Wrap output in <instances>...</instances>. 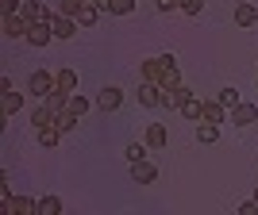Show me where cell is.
<instances>
[{
    "label": "cell",
    "mask_w": 258,
    "mask_h": 215,
    "mask_svg": "<svg viewBox=\"0 0 258 215\" xmlns=\"http://www.w3.org/2000/svg\"><path fill=\"white\" fill-rule=\"evenodd\" d=\"M54 88L66 92V96H74V92H77V73H74V69H58V73H54Z\"/></svg>",
    "instance_id": "8fae6325"
},
{
    "label": "cell",
    "mask_w": 258,
    "mask_h": 215,
    "mask_svg": "<svg viewBox=\"0 0 258 215\" xmlns=\"http://www.w3.org/2000/svg\"><path fill=\"white\" fill-rule=\"evenodd\" d=\"M97 20H100V8L93 4V0H85V4H81V12H77V23H81V27H93Z\"/></svg>",
    "instance_id": "9a60e30c"
},
{
    "label": "cell",
    "mask_w": 258,
    "mask_h": 215,
    "mask_svg": "<svg viewBox=\"0 0 258 215\" xmlns=\"http://www.w3.org/2000/svg\"><path fill=\"white\" fill-rule=\"evenodd\" d=\"M181 116H185V119H201V96H193V100H189V104L181 108Z\"/></svg>",
    "instance_id": "83f0119b"
},
{
    "label": "cell",
    "mask_w": 258,
    "mask_h": 215,
    "mask_svg": "<svg viewBox=\"0 0 258 215\" xmlns=\"http://www.w3.org/2000/svg\"><path fill=\"white\" fill-rule=\"evenodd\" d=\"M77 119H81V116H77L74 108H66V112H58V116H54V123H58L62 131H74V127H77Z\"/></svg>",
    "instance_id": "d6986e66"
},
{
    "label": "cell",
    "mask_w": 258,
    "mask_h": 215,
    "mask_svg": "<svg viewBox=\"0 0 258 215\" xmlns=\"http://www.w3.org/2000/svg\"><path fill=\"white\" fill-rule=\"evenodd\" d=\"M201 8H205V0H181V12H185V16H201Z\"/></svg>",
    "instance_id": "f1b7e54d"
},
{
    "label": "cell",
    "mask_w": 258,
    "mask_h": 215,
    "mask_svg": "<svg viewBox=\"0 0 258 215\" xmlns=\"http://www.w3.org/2000/svg\"><path fill=\"white\" fill-rule=\"evenodd\" d=\"M135 12V0H112V16H131Z\"/></svg>",
    "instance_id": "4316f807"
},
{
    "label": "cell",
    "mask_w": 258,
    "mask_h": 215,
    "mask_svg": "<svg viewBox=\"0 0 258 215\" xmlns=\"http://www.w3.org/2000/svg\"><path fill=\"white\" fill-rule=\"evenodd\" d=\"M20 108H23V96L16 92V88H8V92H4V116H16Z\"/></svg>",
    "instance_id": "ffe728a7"
},
{
    "label": "cell",
    "mask_w": 258,
    "mask_h": 215,
    "mask_svg": "<svg viewBox=\"0 0 258 215\" xmlns=\"http://www.w3.org/2000/svg\"><path fill=\"white\" fill-rule=\"evenodd\" d=\"M93 4H97L100 12H112V0H93Z\"/></svg>",
    "instance_id": "d6a6232c"
},
{
    "label": "cell",
    "mask_w": 258,
    "mask_h": 215,
    "mask_svg": "<svg viewBox=\"0 0 258 215\" xmlns=\"http://www.w3.org/2000/svg\"><path fill=\"white\" fill-rule=\"evenodd\" d=\"M239 215H258V204H254V200H247V204H239Z\"/></svg>",
    "instance_id": "4dcf8cb0"
},
{
    "label": "cell",
    "mask_w": 258,
    "mask_h": 215,
    "mask_svg": "<svg viewBox=\"0 0 258 215\" xmlns=\"http://www.w3.org/2000/svg\"><path fill=\"white\" fill-rule=\"evenodd\" d=\"M58 139H62V127H58V123L39 127V142H43V146H58Z\"/></svg>",
    "instance_id": "ac0fdd59"
},
{
    "label": "cell",
    "mask_w": 258,
    "mask_h": 215,
    "mask_svg": "<svg viewBox=\"0 0 258 215\" xmlns=\"http://www.w3.org/2000/svg\"><path fill=\"white\" fill-rule=\"evenodd\" d=\"M93 104H97L100 112H116V108L123 104V92H119L116 85H108V88H100V92H97V100H93Z\"/></svg>",
    "instance_id": "8992f818"
},
{
    "label": "cell",
    "mask_w": 258,
    "mask_h": 215,
    "mask_svg": "<svg viewBox=\"0 0 258 215\" xmlns=\"http://www.w3.org/2000/svg\"><path fill=\"white\" fill-rule=\"evenodd\" d=\"M50 31H54V39H74V35H77V20H74V16H58V12H54V16H50Z\"/></svg>",
    "instance_id": "5b68a950"
},
{
    "label": "cell",
    "mask_w": 258,
    "mask_h": 215,
    "mask_svg": "<svg viewBox=\"0 0 258 215\" xmlns=\"http://www.w3.org/2000/svg\"><path fill=\"white\" fill-rule=\"evenodd\" d=\"M216 100H220V104H224L227 112H231V108H239V104H243V100H239V92H235V88H231V85H227V88H220V96H216Z\"/></svg>",
    "instance_id": "7402d4cb"
},
{
    "label": "cell",
    "mask_w": 258,
    "mask_h": 215,
    "mask_svg": "<svg viewBox=\"0 0 258 215\" xmlns=\"http://www.w3.org/2000/svg\"><path fill=\"white\" fill-rule=\"evenodd\" d=\"M166 142H170L166 127H162V123H151V127H147V146H151V150H162Z\"/></svg>",
    "instance_id": "5bb4252c"
},
{
    "label": "cell",
    "mask_w": 258,
    "mask_h": 215,
    "mask_svg": "<svg viewBox=\"0 0 258 215\" xmlns=\"http://www.w3.org/2000/svg\"><path fill=\"white\" fill-rule=\"evenodd\" d=\"M0 31L8 35V39H27L31 23H27V20L20 16V12H16V16H0Z\"/></svg>",
    "instance_id": "3957f363"
},
{
    "label": "cell",
    "mask_w": 258,
    "mask_h": 215,
    "mask_svg": "<svg viewBox=\"0 0 258 215\" xmlns=\"http://www.w3.org/2000/svg\"><path fill=\"white\" fill-rule=\"evenodd\" d=\"M81 4H85V0H58V8H54V12H58V16H74V20H77Z\"/></svg>",
    "instance_id": "cb8c5ba5"
},
{
    "label": "cell",
    "mask_w": 258,
    "mask_h": 215,
    "mask_svg": "<svg viewBox=\"0 0 258 215\" xmlns=\"http://www.w3.org/2000/svg\"><path fill=\"white\" fill-rule=\"evenodd\" d=\"M235 23H239V27H250V23H258L254 4H239V8H235Z\"/></svg>",
    "instance_id": "e0dca14e"
},
{
    "label": "cell",
    "mask_w": 258,
    "mask_h": 215,
    "mask_svg": "<svg viewBox=\"0 0 258 215\" xmlns=\"http://www.w3.org/2000/svg\"><path fill=\"white\" fill-rule=\"evenodd\" d=\"M201 119H205V123H224L227 108L220 104V100H201Z\"/></svg>",
    "instance_id": "ba28073f"
},
{
    "label": "cell",
    "mask_w": 258,
    "mask_h": 215,
    "mask_svg": "<svg viewBox=\"0 0 258 215\" xmlns=\"http://www.w3.org/2000/svg\"><path fill=\"white\" fill-rule=\"evenodd\" d=\"M123 158H127V161H143V158H147V142H131L127 150H123Z\"/></svg>",
    "instance_id": "d4e9b609"
},
{
    "label": "cell",
    "mask_w": 258,
    "mask_h": 215,
    "mask_svg": "<svg viewBox=\"0 0 258 215\" xmlns=\"http://www.w3.org/2000/svg\"><path fill=\"white\" fill-rule=\"evenodd\" d=\"M20 16H23L27 23H50L54 12L46 8L43 0H23V4H20Z\"/></svg>",
    "instance_id": "6da1fadb"
},
{
    "label": "cell",
    "mask_w": 258,
    "mask_h": 215,
    "mask_svg": "<svg viewBox=\"0 0 258 215\" xmlns=\"http://www.w3.org/2000/svg\"><path fill=\"white\" fill-rule=\"evenodd\" d=\"M173 8H181V0H158V12H173Z\"/></svg>",
    "instance_id": "1f68e13d"
},
{
    "label": "cell",
    "mask_w": 258,
    "mask_h": 215,
    "mask_svg": "<svg viewBox=\"0 0 258 215\" xmlns=\"http://www.w3.org/2000/svg\"><path fill=\"white\" fill-rule=\"evenodd\" d=\"M50 39H54L50 23H31V31H27V43H31V46H46Z\"/></svg>",
    "instance_id": "7c38bea8"
},
{
    "label": "cell",
    "mask_w": 258,
    "mask_h": 215,
    "mask_svg": "<svg viewBox=\"0 0 258 215\" xmlns=\"http://www.w3.org/2000/svg\"><path fill=\"white\" fill-rule=\"evenodd\" d=\"M220 139V123H205V119H201V123H197V142H216Z\"/></svg>",
    "instance_id": "2e32d148"
},
{
    "label": "cell",
    "mask_w": 258,
    "mask_h": 215,
    "mask_svg": "<svg viewBox=\"0 0 258 215\" xmlns=\"http://www.w3.org/2000/svg\"><path fill=\"white\" fill-rule=\"evenodd\" d=\"M139 77L151 81V85H162V81H166V58H147V62L139 65Z\"/></svg>",
    "instance_id": "277c9868"
},
{
    "label": "cell",
    "mask_w": 258,
    "mask_h": 215,
    "mask_svg": "<svg viewBox=\"0 0 258 215\" xmlns=\"http://www.w3.org/2000/svg\"><path fill=\"white\" fill-rule=\"evenodd\" d=\"M23 0H0V16H16Z\"/></svg>",
    "instance_id": "f546056e"
},
{
    "label": "cell",
    "mask_w": 258,
    "mask_h": 215,
    "mask_svg": "<svg viewBox=\"0 0 258 215\" xmlns=\"http://www.w3.org/2000/svg\"><path fill=\"white\" fill-rule=\"evenodd\" d=\"M62 211V200H58V196H43V200H39V215H58Z\"/></svg>",
    "instance_id": "603a6c76"
},
{
    "label": "cell",
    "mask_w": 258,
    "mask_h": 215,
    "mask_svg": "<svg viewBox=\"0 0 258 215\" xmlns=\"http://www.w3.org/2000/svg\"><path fill=\"white\" fill-rule=\"evenodd\" d=\"M231 123H235V127H250V123H258V108H254V104L231 108Z\"/></svg>",
    "instance_id": "30bf717a"
},
{
    "label": "cell",
    "mask_w": 258,
    "mask_h": 215,
    "mask_svg": "<svg viewBox=\"0 0 258 215\" xmlns=\"http://www.w3.org/2000/svg\"><path fill=\"white\" fill-rule=\"evenodd\" d=\"M31 123H35V131H39V127H50V123H54V112L46 104H39V108H35V116H31Z\"/></svg>",
    "instance_id": "44dd1931"
},
{
    "label": "cell",
    "mask_w": 258,
    "mask_h": 215,
    "mask_svg": "<svg viewBox=\"0 0 258 215\" xmlns=\"http://www.w3.org/2000/svg\"><path fill=\"white\" fill-rule=\"evenodd\" d=\"M27 92H35V96L43 100L54 92V73H46V69H35L31 77H27Z\"/></svg>",
    "instance_id": "7a4b0ae2"
},
{
    "label": "cell",
    "mask_w": 258,
    "mask_h": 215,
    "mask_svg": "<svg viewBox=\"0 0 258 215\" xmlns=\"http://www.w3.org/2000/svg\"><path fill=\"white\" fill-rule=\"evenodd\" d=\"M131 181H135V184H151V181H158V169H154L147 158H143V161H131Z\"/></svg>",
    "instance_id": "52a82bcc"
},
{
    "label": "cell",
    "mask_w": 258,
    "mask_h": 215,
    "mask_svg": "<svg viewBox=\"0 0 258 215\" xmlns=\"http://www.w3.org/2000/svg\"><path fill=\"white\" fill-rule=\"evenodd\" d=\"M70 108H74L77 116H85L89 108H97V104H93V100H85V96H77V92H74V96H70Z\"/></svg>",
    "instance_id": "484cf974"
},
{
    "label": "cell",
    "mask_w": 258,
    "mask_h": 215,
    "mask_svg": "<svg viewBox=\"0 0 258 215\" xmlns=\"http://www.w3.org/2000/svg\"><path fill=\"white\" fill-rule=\"evenodd\" d=\"M139 104L143 108H162V85L143 81V85H139Z\"/></svg>",
    "instance_id": "9c48e42d"
},
{
    "label": "cell",
    "mask_w": 258,
    "mask_h": 215,
    "mask_svg": "<svg viewBox=\"0 0 258 215\" xmlns=\"http://www.w3.org/2000/svg\"><path fill=\"white\" fill-rule=\"evenodd\" d=\"M254 204H258V192H254Z\"/></svg>",
    "instance_id": "836d02e7"
},
{
    "label": "cell",
    "mask_w": 258,
    "mask_h": 215,
    "mask_svg": "<svg viewBox=\"0 0 258 215\" xmlns=\"http://www.w3.org/2000/svg\"><path fill=\"white\" fill-rule=\"evenodd\" d=\"M4 207H8L12 215H35V211H39V204H35V200H27V196H12Z\"/></svg>",
    "instance_id": "4fadbf2b"
}]
</instances>
